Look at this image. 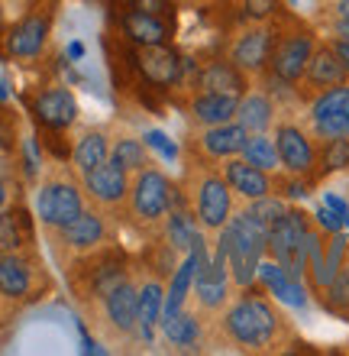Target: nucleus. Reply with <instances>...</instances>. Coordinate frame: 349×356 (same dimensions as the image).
Returning <instances> with one entry per match:
<instances>
[{
    "label": "nucleus",
    "mask_w": 349,
    "mask_h": 356,
    "mask_svg": "<svg viewBox=\"0 0 349 356\" xmlns=\"http://www.w3.org/2000/svg\"><path fill=\"white\" fill-rule=\"evenodd\" d=\"M220 246L227 250V263L233 269L236 285H249L262 263V250L269 246V227L259 224L253 214H243L233 224H223Z\"/></svg>",
    "instance_id": "f257e3e1"
},
{
    "label": "nucleus",
    "mask_w": 349,
    "mask_h": 356,
    "mask_svg": "<svg viewBox=\"0 0 349 356\" xmlns=\"http://www.w3.org/2000/svg\"><path fill=\"white\" fill-rule=\"evenodd\" d=\"M307 234H311L307 220L298 211H288L269 227V250L291 279H298L307 269Z\"/></svg>",
    "instance_id": "f03ea898"
},
{
    "label": "nucleus",
    "mask_w": 349,
    "mask_h": 356,
    "mask_svg": "<svg viewBox=\"0 0 349 356\" xmlns=\"http://www.w3.org/2000/svg\"><path fill=\"white\" fill-rule=\"evenodd\" d=\"M227 330L246 347H262L275 334V314L262 298H243L227 314Z\"/></svg>",
    "instance_id": "7ed1b4c3"
},
{
    "label": "nucleus",
    "mask_w": 349,
    "mask_h": 356,
    "mask_svg": "<svg viewBox=\"0 0 349 356\" xmlns=\"http://www.w3.org/2000/svg\"><path fill=\"white\" fill-rule=\"evenodd\" d=\"M171 204H175V191H171L169 178L159 169H139L136 185H133V211L142 220H159L171 211Z\"/></svg>",
    "instance_id": "20e7f679"
},
{
    "label": "nucleus",
    "mask_w": 349,
    "mask_h": 356,
    "mask_svg": "<svg viewBox=\"0 0 349 356\" xmlns=\"http://www.w3.org/2000/svg\"><path fill=\"white\" fill-rule=\"evenodd\" d=\"M36 211H39V220L49 227H65L71 224L81 211H85V201H81V191L68 181H52L39 191V201H36Z\"/></svg>",
    "instance_id": "39448f33"
},
{
    "label": "nucleus",
    "mask_w": 349,
    "mask_h": 356,
    "mask_svg": "<svg viewBox=\"0 0 349 356\" xmlns=\"http://www.w3.org/2000/svg\"><path fill=\"white\" fill-rule=\"evenodd\" d=\"M227 250L217 243V256L210 259L207 253H204V259H201L198 266V275H194V289H198V301L204 305V308H220L223 301H227Z\"/></svg>",
    "instance_id": "423d86ee"
},
{
    "label": "nucleus",
    "mask_w": 349,
    "mask_h": 356,
    "mask_svg": "<svg viewBox=\"0 0 349 356\" xmlns=\"http://www.w3.org/2000/svg\"><path fill=\"white\" fill-rule=\"evenodd\" d=\"M136 68L139 75L149 81V85H159V88H169L178 81L181 75V56L175 49L165 46H139L136 52Z\"/></svg>",
    "instance_id": "0eeeda50"
},
{
    "label": "nucleus",
    "mask_w": 349,
    "mask_h": 356,
    "mask_svg": "<svg viewBox=\"0 0 349 356\" xmlns=\"http://www.w3.org/2000/svg\"><path fill=\"white\" fill-rule=\"evenodd\" d=\"M194 204H198L201 224L210 227V230H223V224L230 217V185L217 175H207L198 185Z\"/></svg>",
    "instance_id": "6e6552de"
},
{
    "label": "nucleus",
    "mask_w": 349,
    "mask_h": 356,
    "mask_svg": "<svg viewBox=\"0 0 349 356\" xmlns=\"http://www.w3.org/2000/svg\"><path fill=\"white\" fill-rule=\"evenodd\" d=\"M85 185L87 191L97 197V201H104V204H117L126 197L130 191V178H126V169H123L117 159H107L101 162L97 169L85 172Z\"/></svg>",
    "instance_id": "1a4fd4ad"
},
{
    "label": "nucleus",
    "mask_w": 349,
    "mask_h": 356,
    "mask_svg": "<svg viewBox=\"0 0 349 356\" xmlns=\"http://www.w3.org/2000/svg\"><path fill=\"white\" fill-rule=\"evenodd\" d=\"M311 36H291L284 39L282 46L275 49L272 56V65H275V75L282 81H294L307 72V62H311Z\"/></svg>",
    "instance_id": "9d476101"
},
{
    "label": "nucleus",
    "mask_w": 349,
    "mask_h": 356,
    "mask_svg": "<svg viewBox=\"0 0 349 356\" xmlns=\"http://www.w3.org/2000/svg\"><path fill=\"white\" fill-rule=\"evenodd\" d=\"M126 36L136 42V46H165L169 42V23L159 17V13H149V10H130L126 19Z\"/></svg>",
    "instance_id": "9b49d317"
},
{
    "label": "nucleus",
    "mask_w": 349,
    "mask_h": 356,
    "mask_svg": "<svg viewBox=\"0 0 349 356\" xmlns=\"http://www.w3.org/2000/svg\"><path fill=\"white\" fill-rule=\"evenodd\" d=\"M104 301H107V318L114 321V327H120L123 334L139 327V291L133 289L130 282H120L110 295H104Z\"/></svg>",
    "instance_id": "f8f14e48"
},
{
    "label": "nucleus",
    "mask_w": 349,
    "mask_h": 356,
    "mask_svg": "<svg viewBox=\"0 0 349 356\" xmlns=\"http://www.w3.org/2000/svg\"><path fill=\"white\" fill-rule=\"evenodd\" d=\"M275 140H278L275 146H278V159L284 162V169L298 172V175H304V172L311 169L314 149H311V143H307V136H304L301 130H294V127H282Z\"/></svg>",
    "instance_id": "ddd939ff"
},
{
    "label": "nucleus",
    "mask_w": 349,
    "mask_h": 356,
    "mask_svg": "<svg viewBox=\"0 0 349 356\" xmlns=\"http://www.w3.org/2000/svg\"><path fill=\"white\" fill-rule=\"evenodd\" d=\"M36 113H39V120L46 123V127L62 130V127H68V123H75L78 104H75V97H71V91H65V88H52V91L39 94Z\"/></svg>",
    "instance_id": "4468645a"
},
{
    "label": "nucleus",
    "mask_w": 349,
    "mask_h": 356,
    "mask_svg": "<svg viewBox=\"0 0 349 356\" xmlns=\"http://www.w3.org/2000/svg\"><path fill=\"white\" fill-rule=\"evenodd\" d=\"M191 111L201 123L217 127V123H230L239 111V94H220V91H204L194 97Z\"/></svg>",
    "instance_id": "2eb2a0df"
},
{
    "label": "nucleus",
    "mask_w": 349,
    "mask_h": 356,
    "mask_svg": "<svg viewBox=\"0 0 349 356\" xmlns=\"http://www.w3.org/2000/svg\"><path fill=\"white\" fill-rule=\"evenodd\" d=\"M46 33H49V19L46 17H26L7 39L10 56L33 58L39 49H42V42H46Z\"/></svg>",
    "instance_id": "dca6fc26"
},
{
    "label": "nucleus",
    "mask_w": 349,
    "mask_h": 356,
    "mask_svg": "<svg viewBox=\"0 0 349 356\" xmlns=\"http://www.w3.org/2000/svg\"><path fill=\"white\" fill-rule=\"evenodd\" d=\"M227 185L233 188V191H239L243 197H262L269 195V178H265V169H259V165H253V162L246 159H233L227 162Z\"/></svg>",
    "instance_id": "f3484780"
},
{
    "label": "nucleus",
    "mask_w": 349,
    "mask_h": 356,
    "mask_svg": "<svg viewBox=\"0 0 349 356\" xmlns=\"http://www.w3.org/2000/svg\"><path fill=\"white\" fill-rule=\"evenodd\" d=\"M62 236L71 250H94V246L104 243V217L81 211L71 224L62 227Z\"/></svg>",
    "instance_id": "a211bd4d"
},
{
    "label": "nucleus",
    "mask_w": 349,
    "mask_h": 356,
    "mask_svg": "<svg viewBox=\"0 0 349 356\" xmlns=\"http://www.w3.org/2000/svg\"><path fill=\"white\" fill-rule=\"evenodd\" d=\"M246 140H249V130L239 127V123H217V127H210L204 133V149L210 156H220V159H227V156H236V152H243Z\"/></svg>",
    "instance_id": "6ab92c4d"
},
{
    "label": "nucleus",
    "mask_w": 349,
    "mask_h": 356,
    "mask_svg": "<svg viewBox=\"0 0 349 356\" xmlns=\"http://www.w3.org/2000/svg\"><path fill=\"white\" fill-rule=\"evenodd\" d=\"M272 52V33L269 29H249L239 36L233 49V62L239 68H262Z\"/></svg>",
    "instance_id": "aec40b11"
},
{
    "label": "nucleus",
    "mask_w": 349,
    "mask_h": 356,
    "mask_svg": "<svg viewBox=\"0 0 349 356\" xmlns=\"http://www.w3.org/2000/svg\"><path fill=\"white\" fill-rule=\"evenodd\" d=\"M198 85L204 91H220V94H243V75H239V65L233 62H210L204 72H201Z\"/></svg>",
    "instance_id": "412c9836"
},
{
    "label": "nucleus",
    "mask_w": 349,
    "mask_h": 356,
    "mask_svg": "<svg viewBox=\"0 0 349 356\" xmlns=\"http://www.w3.org/2000/svg\"><path fill=\"white\" fill-rule=\"evenodd\" d=\"M343 75H346V68H343L337 49H321V52H314L311 62H307V81L317 88L340 85Z\"/></svg>",
    "instance_id": "4be33fe9"
},
{
    "label": "nucleus",
    "mask_w": 349,
    "mask_h": 356,
    "mask_svg": "<svg viewBox=\"0 0 349 356\" xmlns=\"http://www.w3.org/2000/svg\"><path fill=\"white\" fill-rule=\"evenodd\" d=\"M162 308H165V291H162L159 282H146L139 291V334L142 340L152 343V334H155V324L162 318Z\"/></svg>",
    "instance_id": "5701e85b"
},
{
    "label": "nucleus",
    "mask_w": 349,
    "mask_h": 356,
    "mask_svg": "<svg viewBox=\"0 0 349 356\" xmlns=\"http://www.w3.org/2000/svg\"><path fill=\"white\" fill-rule=\"evenodd\" d=\"M0 291L7 298H23L29 291V269L19 256H0Z\"/></svg>",
    "instance_id": "b1692460"
},
{
    "label": "nucleus",
    "mask_w": 349,
    "mask_h": 356,
    "mask_svg": "<svg viewBox=\"0 0 349 356\" xmlns=\"http://www.w3.org/2000/svg\"><path fill=\"white\" fill-rule=\"evenodd\" d=\"M110 159V146H107V136L104 133H87L85 140L78 143L75 149V165L81 169V175L91 169H97L101 162Z\"/></svg>",
    "instance_id": "393cba45"
},
{
    "label": "nucleus",
    "mask_w": 349,
    "mask_h": 356,
    "mask_svg": "<svg viewBox=\"0 0 349 356\" xmlns=\"http://www.w3.org/2000/svg\"><path fill=\"white\" fill-rule=\"evenodd\" d=\"M236 120H239V127H246L249 133H262L265 127H269V120H272V104L265 101L262 94H253V97L239 101Z\"/></svg>",
    "instance_id": "a878e982"
},
{
    "label": "nucleus",
    "mask_w": 349,
    "mask_h": 356,
    "mask_svg": "<svg viewBox=\"0 0 349 356\" xmlns=\"http://www.w3.org/2000/svg\"><path fill=\"white\" fill-rule=\"evenodd\" d=\"M246 152V162H253V165H259V169H278V146H275L272 140H265L262 133H255V136H249L243 146Z\"/></svg>",
    "instance_id": "bb28decb"
},
{
    "label": "nucleus",
    "mask_w": 349,
    "mask_h": 356,
    "mask_svg": "<svg viewBox=\"0 0 349 356\" xmlns=\"http://www.w3.org/2000/svg\"><path fill=\"white\" fill-rule=\"evenodd\" d=\"M110 159H117L126 172L146 169V146L139 140H117L110 149Z\"/></svg>",
    "instance_id": "cd10ccee"
},
{
    "label": "nucleus",
    "mask_w": 349,
    "mask_h": 356,
    "mask_svg": "<svg viewBox=\"0 0 349 356\" xmlns=\"http://www.w3.org/2000/svg\"><path fill=\"white\" fill-rule=\"evenodd\" d=\"M343 253H346V240L337 234L330 240V246H327V253H323V266H321V272H317V279H314L321 289H327L333 282V275L343 269Z\"/></svg>",
    "instance_id": "c85d7f7f"
},
{
    "label": "nucleus",
    "mask_w": 349,
    "mask_h": 356,
    "mask_svg": "<svg viewBox=\"0 0 349 356\" xmlns=\"http://www.w3.org/2000/svg\"><path fill=\"white\" fill-rule=\"evenodd\" d=\"M198 236H201L198 227H194V220H191L185 211H171V217H169V240H171V246L188 250Z\"/></svg>",
    "instance_id": "c756f323"
},
{
    "label": "nucleus",
    "mask_w": 349,
    "mask_h": 356,
    "mask_svg": "<svg viewBox=\"0 0 349 356\" xmlns=\"http://www.w3.org/2000/svg\"><path fill=\"white\" fill-rule=\"evenodd\" d=\"M165 337L175 347H191L198 340V321L191 318V314H175V318L165 321Z\"/></svg>",
    "instance_id": "7c9ffc66"
},
{
    "label": "nucleus",
    "mask_w": 349,
    "mask_h": 356,
    "mask_svg": "<svg viewBox=\"0 0 349 356\" xmlns=\"http://www.w3.org/2000/svg\"><path fill=\"white\" fill-rule=\"evenodd\" d=\"M246 214H253L259 224H265V227H272L275 220L282 214H288V207L278 201V197H269V195H262V197H253V207L246 211Z\"/></svg>",
    "instance_id": "2f4dec72"
},
{
    "label": "nucleus",
    "mask_w": 349,
    "mask_h": 356,
    "mask_svg": "<svg viewBox=\"0 0 349 356\" xmlns=\"http://www.w3.org/2000/svg\"><path fill=\"white\" fill-rule=\"evenodd\" d=\"M321 113H346L349 117V88L333 85L321 101L314 104V117H321Z\"/></svg>",
    "instance_id": "473e14b6"
},
{
    "label": "nucleus",
    "mask_w": 349,
    "mask_h": 356,
    "mask_svg": "<svg viewBox=\"0 0 349 356\" xmlns=\"http://www.w3.org/2000/svg\"><path fill=\"white\" fill-rule=\"evenodd\" d=\"M19 224H23V214H0V253H13L23 243Z\"/></svg>",
    "instance_id": "72a5a7b5"
},
{
    "label": "nucleus",
    "mask_w": 349,
    "mask_h": 356,
    "mask_svg": "<svg viewBox=\"0 0 349 356\" xmlns=\"http://www.w3.org/2000/svg\"><path fill=\"white\" fill-rule=\"evenodd\" d=\"M346 165H349V140L346 136H333L327 143V152H323V169L337 172V169H346Z\"/></svg>",
    "instance_id": "f704fd0d"
},
{
    "label": "nucleus",
    "mask_w": 349,
    "mask_h": 356,
    "mask_svg": "<svg viewBox=\"0 0 349 356\" xmlns=\"http://www.w3.org/2000/svg\"><path fill=\"white\" fill-rule=\"evenodd\" d=\"M314 127L321 136L333 140V136H349V117L346 113H321V117H314Z\"/></svg>",
    "instance_id": "c9c22d12"
},
{
    "label": "nucleus",
    "mask_w": 349,
    "mask_h": 356,
    "mask_svg": "<svg viewBox=\"0 0 349 356\" xmlns=\"http://www.w3.org/2000/svg\"><path fill=\"white\" fill-rule=\"evenodd\" d=\"M120 282H126V269H123V263H104L101 275H94V295H110Z\"/></svg>",
    "instance_id": "e433bc0d"
},
{
    "label": "nucleus",
    "mask_w": 349,
    "mask_h": 356,
    "mask_svg": "<svg viewBox=\"0 0 349 356\" xmlns=\"http://www.w3.org/2000/svg\"><path fill=\"white\" fill-rule=\"evenodd\" d=\"M327 295H330V305L337 311H346L349 308V266L333 275V282L327 285Z\"/></svg>",
    "instance_id": "4c0bfd02"
},
{
    "label": "nucleus",
    "mask_w": 349,
    "mask_h": 356,
    "mask_svg": "<svg viewBox=\"0 0 349 356\" xmlns=\"http://www.w3.org/2000/svg\"><path fill=\"white\" fill-rule=\"evenodd\" d=\"M272 295H278V301L291 305V308H304V305H307V298H304V289L298 285V279H291V275H288V279H284L282 285L272 291Z\"/></svg>",
    "instance_id": "58836bf2"
},
{
    "label": "nucleus",
    "mask_w": 349,
    "mask_h": 356,
    "mask_svg": "<svg viewBox=\"0 0 349 356\" xmlns=\"http://www.w3.org/2000/svg\"><path fill=\"white\" fill-rule=\"evenodd\" d=\"M142 140H146V146H149V149L159 152L162 159H169V162H171L175 156H178V146H175V143H171L162 130H149L146 136H142Z\"/></svg>",
    "instance_id": "ea45409f"
},
{
    "label": "nucleus",
    "mask_w": 349,
    "mask_h": 356,
    "mask_svg": "<svg viewBox=\"0 0 349 356\" xmlns=\"http://www.w3.org/2000/svg\"><path fill=\"white\" fill-rule=\"evenodd\" d=\"M243 7H246V17L265 19V17H272L275 10H278V0H246Z\"/></svg>",
    "instance_id": "a19ab883"
},
{
    "label": "nucleus",
    "mask_w": 349,
    "mask_h": 356,
    "mask_svg": "<svg viewBox=\"0 0 349 356\" xmlns=\"http://www.w3.org/2000/svg\"><path fill=\"white\" fill-rule=\"evenodd\" d=\"M317 220H321V227H323V230H330V234H340L343 227H346V224L340 220V214H337V211H330L327 204L317 211Z\"/></svg>",
    "instance_id": "79ce46f5"
},
{
    "label": "nucleus",
    "mask_w": 349,
    "mask_h": 356,
    "mask_svg": "<svg viewBox=\"0 0 349 356\" xmlns=\"http://www.w3.org/2000/svg\"><path fill=\"white\" fill-rule=\"evenodd\" d=\"M133 7L136 10H149V13H159V17H165L171 10L169 0H133Z\"/></svg>",
    "instance_id": "37998d69"
},
{
    "label": "nucleus",
    "mask_w": 349,
    "mask_h": 356,
    "mask_svg": "<svg viewBox=\"0 0 349 356\" xmlns=\"http://www.w3.org/2000/svg\"><path fill=\"white\" fill-rule=\"evenodd\" d=\"M323 204L330 207V211H337V214H340V220L349 227V207H346V201H343V197H337V195H327V197H323Z\"/></svg>",
    "instance_id": "c03bdc74"
},
{
    "label": "nucleus",
    "mask_w": 349,
    "mask_h": 356,
    "mask_svg": "<svg viewBox=\"0 0 349 356\" xmlns=\"http://www.w3.org/2000/svg\"><path fill=\"white\" fill-rule=\"evenodd\" d=\"M337 56H340V62H343V68L349 72V39H343V42H337Z\"/></svg>",
    "instance_id": "a18cd8bd"
},
{
    "label": "nucleus",
    "mask_w": 349,
    "mask_h": 356,
    "mask_svg": "<svg viewBox=\"0 0 349 356\" xmlns=\"http://www.w3.org/2000/svg\"><path fill=\"white\" fill-rule=\"evenodd\" d=\"M81 52H85V49H81V42H71V46H68V56L81 58Z\"/></svg>",
    "instance_id": "49530a36"
},
{
    "label": "nucleus",
    "mask_w": 349,
    "mask_h": 356,
    "mask_svg": "<svg viewBox=\"0 0 349 356\" xmlns=\"http://www.w3.org/2000/svg\"><path fill=\"white\" fill-rule=\"evenodd\" d=\"M340 17L349 19V0H340Z\"/></svg>",
    "instance_id": "de8ad7c7"
},
{
    "label": "nucleus",
    "mask_w": 349,
    "mask_h": 356,
    "mask_svg": "<svg viewBox=\"0 0 349 356\" xmlns=\"http://www.w3.org/2000/svg\"><path fill=\"white\" fill-rule=\"evenodd\" d=\"M340 36L349 39V19H343V23H340Z\"/></svg>",
    "instance_id": "09e8293b"
},
{
    "label": "nucleus",
    "mask_w": 349,
    "mask_h": 356,
    "mask_svg": "<svg viewBox=\"0 0 349 356\" xmlns=\"http://www.w3.org/2000/svg\"><path fill=\"white\" fill-rule=\"evenodd\" d=\"M3 201H7V185L0 181V207H3Z\"/></svg>",
    "instance_id": "8fccbe9b"
},
{
    "label": "nucleus",
    "mask_w": 349,
    "mask_h": 356,
    "mask_svg": "<svg viewBox=\"0 0 349 356\" xmlns=\"http://www.w3.org/2000/svg\"><path fill=\"white\" fill-rule=\"evenodd\" d=\"M0 101H7V88L0 85Z\"/></svg>",
    "instance_id": "3c124183"
}]
</instances>
